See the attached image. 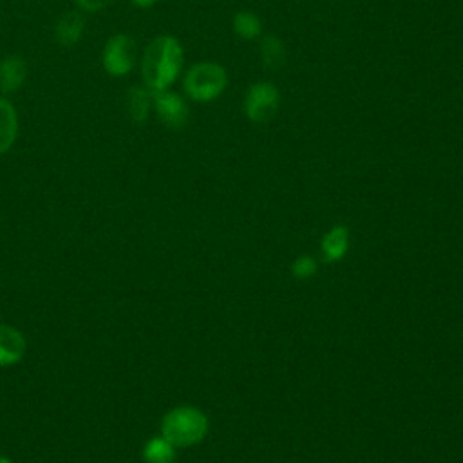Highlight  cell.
I'll use <instances>...</instances> for the list:
<instances>
[{
    "instance_id": "1",
    "label": "cell",
    "mask_w": 463,
    "mask_h": 463,
    "mask_svg": "<svg viewBox=\"0 0 463 463\" xmlns=\"http://www.w3.org/2000/svg\"><path fill=\"white\" fill-rule=\"evenodd\" d=\"M184 61L181 42L170 34H159L148 42L141 56L143 85L152 90H165L177 80Z\"/></svg>"
},
{
    "instance_id": "2",
    "label": "cell",
    "mask_w": 463,
    "mask_h": 463,
    "mask_svg": "<svg viewBox=\"0 0 463 463\" xmlns=\"http://www.w3.org/2000/svg\"><path fill=\"white\" fill-rule=\"evenodd\" d=\"M206 432L208 418L194 405H177L166 411L159 425V434L175 449H186L201 443Z\"/></svg>"
},
{
    "instance_id": "3",
    "label": "cell",
    "mask_w": 463,
    "mask_h": 463,
    "mask_svg": "<svg viewBox=\"0 0 463 463\" xmlns=\"http://www.w3.org/2000/svg\"><path fill=\"white\" fill-rule=\"evenodd\" d=\"M226 85L228 72L221 63L215 61H197L186 71L183 78V89L186 96L199 103L219 98L224 92Z\"/></svg>"
},
{
    "instance_id": "4",
    "label": "cell",
    "mask_w": 463,
    "mask_h": 463,
    "mask_svg": "<svg viewBox=\"0 0 463 463\" xmlns=\"http://www.w3.org/2000/svg\"><path fill=\"white\" fill-rule=\"evenodd\" d=\"M136 63V42L132 36L118 33L112 34L101 51V65L103 69L114 76L123 78L127 76Z\"/></svg>"
},
{
    "instance_id": "5",
    "label": "cell",
    "mask_w": 463,
    "mask_h": 463,
    "mask_svg": "<svg viewBox=\"0 0 463 463\" xmlns=\"http://www.w3.org/2000/svg\"><path fill=\"white\" fill-rule=\"evenodd\" d=\"M280 107V90L271 81L250 85L244 96V112L253 123H268Z\"/></svg>"
},
{
    "instance_id": "6",
    "label": "cell",
    "mask_w": 463,
    "mask_h": 463,
    "mask_svg": "<svg viewBox=\"0 0 463 463\" xmlns=\"http://www.w3.org/2000/svg\"><path fill=\"white\" fill-rule=\"evenodd\" d=\"M152 109L157 119L170 130H181L190 119V109L183 96L165 89L152 92Z\"/></svg>"
},
{
    "instance_id": "7",
    "label": "cell",
    "mask_w": 463,
    "mask_h": 463,
    "mask_svg": "<svg viewBox=\"0 0 463 463\" xmlns=\"http://www.w3.org/2000/svg\"><path fill=\"white\" fill-rule=\"evenodd\" d=\"M27 340L24 333L9 324H0V367H11L24 360Z\"/></svg>"
},
{
    "instance_id": "8",
    "label": "cell",
    "mask_w": 463,
    "mask_h": 463,
    "mask_svg": "<svg viewBox=\"0 0 463 463\" xmlns=\"http://www.w3.org/2000/svg\"><path fill=\"white\" fill-rule=\"evenodd\" d=\"M83 33H85V16L78 11L63 13L52 27L54 42L61 47H74L83 38Z\"/></svg>"
},
{
    "instance_id": "9",
    "label": "cell",
    "mask_w": 463,
    "mask_h": 463,
    "mask_svg": "<svg viewBox=\"0 0 463 463\" xmlns=\"http://www.w3.org/2000/svg\"><path fill=\"white\" fill-rule=\"evenodd\" d=\"M29 76L27 61L18 54H7L0 60V90L4 94L16 92Z\"/></svg>"
},
{
    "instance_id": "10",
    "label": "cell",
    "mask_w": 463,
    "mask_h": 463,
    "mask_svg": "<svg viewBox=\"0 0 463 463\" xmlns=\"http://www.w3.org/2000/svg\"><path fill=\"white\" fill-rule=\"evenodd\" d=\"M18 137V114L14 105L0 96V156L9 152Z\"/></svg>"
},
{
    "instance_id": "11",
    "label": "cell",
    "mask_w": 463,
    "mask_h": 463,
    "mask_svg": "<svg viewBox=\"0 0 463 463\" xmlns=\"http://www.w3.org/2000/svg\"><path fill=\"white\" fill-rule=\"evenodd\" d=\"M127 114L136 123H145L152 110V90L145 85H132L125 94Z\"/></svg>"
},
{
    "instance_id": "12",
    "label": "cell",
    "mask_w": 463,
    "mask_h": 463,
    "mask_svg": "<svg viewBox=\"0 0 463 463\" xmlns=\"http://www.w3.org/2000/svg\"><path fill=\"white\" fill-rule=\"evenodd\" d=\"M320 250H322V255L327 262H336V260L344 259L347 250H349V230L342 224L333 226L322 237Z\"/></svg>"
},
{
    "instance_id": "13",
    "label": "cell",
    "mask_w": 463,
    "mask_h": 463,
    "mask_svg": "<svg viewBox=\"0 0 463 463\" xmlns=\"http://www.w3.org/2000/svg\"><path fill=\"white\" fill-rule=\"evenodd\" d=\"M175 447L161 434L148 438L141 447V458L145 463H174Z\"/></svg>"
},
{
    "instance_id": "14",
    "label": "cell",
    "mask_w": 463,
    "mask_h": 463,
    "mask_svg": "<svg viewBox=\"0 0 463 463\" xmlns=\"http://www.w3.org/2000/svg\"><path fill=\"white\" fill-rule=\"evenodd\" d=\"M260 58L266 69H271V71L282 69L288 60V51L284 42L275 34L264 36L260 40Z\"/></svg>"
},
{
    "instance_id": "15",
    "label": "cell",
    "mask_w": 463,
    "mask_h": 463,
    "mask_svg": "<svg viewBox=\"0 0 463 463\" xmlns=\"http://www.w3.org/2000/svg\"><path fill=\"white\" fill-rule=\"evenodd\" d=\"M233 31H235V34H239L244 40H253L260 34L262 24L255 13L239 11L233 16Z\"/></svg>"
},
{
    "instance_id": "16",
    "label": "cell",
    "mask_w": 463,
    "mask_h": 463,
    "mask_svg": "<svg viewBox=\"0 0 463 463\" xmlns=\"http://www.w3.org/2000/svg\"><path fill=\"white\" fill-rule=\"evenodd\" d=\"M315 273H317V260L309 255H302L291 262V275L295 279L304 280V279L313 277Z\"/></svg>"
},
{
    "instance_id": "17",
    "label": "cell",
    "mask_w": 463,
    "mask_h": 463,
    "mask_svg": "<svg viewBox=\"0 0 463 463\" xmlns=\"http://www.w3.org/2000/svg\"><path fill=\"white\" fill-rule=\"evenodd\" d=\"M74 2L85 13H96L103 7H107L109 4H112V0H74Z\"/></svg>"
},
{
    "instance_id": "18",
    "label": "cell",
    "mask_w": 463,
    "mask_h": 463,
    "mask_svg": "<svg viewBox=\"0 0 463 463\" xmlns=\"http://www.w3.org/2000/svg\"><path fill=\"white\" fill-rule=\"evenodd\" d=\"M134 5H137V7H143V9H146V7H152L157 0H130Z\"/></svg>"
},
{
    "instance_id": "19",
    "label": "cell",
    "mask_w": 463,
    "mask_h": 463,
    "mask_svg": "<svg viewBox=\"0 0 463 463\" xmlns=\"http://www.w3.org/2000/svg\"><path fill=\"white\" fill-rule=\"evenodd\" d=\"M0 463H13V459L7 456H0Z\"/></svg>"
}]
</instances>
